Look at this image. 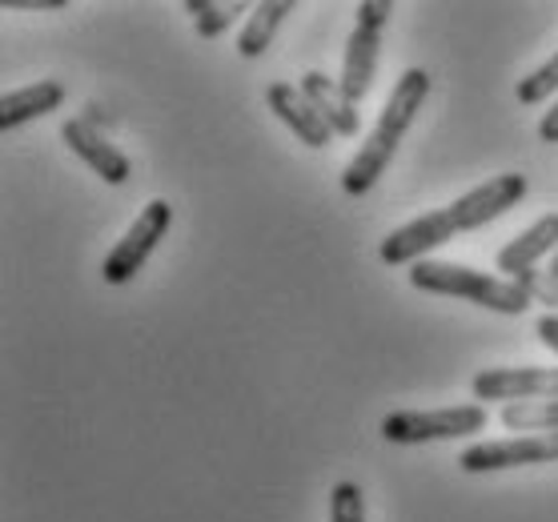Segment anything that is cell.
Wrapping results in <instances>:
<instances>
[{"mask_svg": "<svg viewBox=\"0 0 558 522\" xmlns=\"http://www.w3.org/2000/svg\"><path fill=\"white\" fill-rule=\"evenodd\" d=\"M538 137H543L546 145H558V97H555V105L543 113V121H538Z\"/></svg>", "mask_w": 558, "mask_h": 522, "instance_id": "obj_24", "label": "cell"}, {"mask_svg": "<svg viewBox=\"0 0 558 522\" xmlns=\"http://www.w3.org/2000/svg\"><path fill=\"white\" fill-rule=\"evenodd\" d=\"M470 394L478 402H546L558 398V369L550 366H495L470 378Z\"/></svg>", "mask_w": 558, "mask_h": 522, "instance_id": "obj_7", "label": "cell"}, {"mask_svg": "<svg viewBox=\"0 0 558 522\" xmlns=\"http://www.w3.org/2000/svg\"><path fill=\"white\" fill-rule=\"evenodd\" d=\"M173 230V205L153 197L149 205H141L137 221L125 230V238L105 254L101 262V278L105 286H125L141 274V266L149 262V254L166 242V233Z\"/></svg>", "mask_w": 558, "mask_h": 522, "instance_id": "obj_4", "label": "cell"}, {"mask_svg": "<svg viewBox=\"0 0 558 522\" xmlns=\"http://www.w3.org/2000/svg\"><path fill=\"white\" fill-rule=\"evenodd\" d=\"M185 13H193V28H197V37L205 40H217L221 33H226L238 16L245 13L242 0H185Z\"/></svg>", "mask_w": 558, "mask_h": 522, "instance_id": "obj_17", "label": "cell"}, {"mask_svg": "<svg viewBox=\"0 0 558 522\" xmlns=\"http://www.w3.org/2000/svg\"><path fill=\"white\" fill-rule=\"evenodd\" d=\"M555 250H558V214H543L531 230H522L514 242H507L502 250H498L495 269L498 274L519 278V274H526V269H538L543 257H555Z\"/></svg>", "mask_w": 558, "mask_h": 522, "instance_id": "obj_11", "label": "cell"}, {"mask_svg": "<svg viewBox=\"0 0 558 522\" xmlns=\"http://www.w3.org/2000/svg\"><path fill=\"white\" fill-rule=\"evenodd\" d=\"M330 522H366V495L357 483H338L330 490Z\"/></svg>", "mask_w": 558, "mask_h": 522, "instance_id": "obj_19", "label": "cell"}, {"mask_svg": "<svg viewBox=\"0 0 558 522\" xmlns=\"http://www.w3.org/2000/svg\"><path fill=\"white\" fill-rule=\"evenodd\" d=\"M498 422L510 434H558V398L546 402H510L498 410Z\"/></svg>", "mask_w": 558, "mask_h": 522, "instance_id": "obj_16", "label": "cell"}, {"mask_svg": "<svg viewBox=\"0 0 558 522\" xmlns=\"http://www.w3.org/2000/svg\"><path fill=\"white\" fill-rule=\"evenodd\" d=\"M293 9H298L293 0H262V4H254V9H250L242 33H238V52H242L245 61H257V57L274 45L281 21H286Z\"/></svg>", "mask_w": 558, "mask_h": 522, "instance_id": "obj_15", "label": "cell"}, {"mask_svg": "<svg viewBox=\"0 0 558 522\" xmlns=\"http://www.w3.org/2000/svg\"><path fill=\"white\" fill-rule=\"evenodd\" d=\"M302 93L305 101L317 109V117L333 129V137H357L362 133V113H357V105L342 93L338 81H330L326 73H305Z\"/></svg>", "mask_w": 558, "mask_h": 522, "instance_id": "obj_12", "label": "cell"}, {"mask_svg": "<svg viewBox=\"0 0 558 522\" xmlns=\"http://www.w3.org/2000/svg\"><path fill=\"white\" fill-rule=\"evenodd\" d=\"M514 97H519L522 105H543V101H550V97H558V52H550L534 73H526V77L514 85Z\"/></svg>", "mask_w": 558, "mask_h": 522, "instance_id": "obj_18", "label": "cell"}, {"mask_svg": "<svg viewBox=\"0 0 558 522\" xmlns=\"http://www.w3.org/2000/svg\"><path fill=\"white\" fill-rule=\"evenodd\" d=\"M61 141L105 181V185H125V181L133 178V161H129L117 145H109V137H105L101 129H93L85 117H69L61 125Z\"/></svg>", "mask_w": 558, "mask_h": 522, "instance_id": "obj_9", "label": "cell"}, {"mask_svg": "<svg viewBox=\"0 0 558 522\" xmlns=\"http://www.w3.org/2000/svg\"><path fill=\"white\" fill-rule=\"evenodd\" d=\"M490 414L478 402L462 406H438V410H393L381 418V438L398 446H422V442H450V438H470L483 434Z\"/></svg>", "mask_w": 558, "mask_h": 522, "instance_id": "obj_3", "label": "cell"}, {"mask_svg": "<svg viewBox=\"0 0 558 522\" xmlns=\"http://www.w3.org/2000/svg\"><path fill=\"white\" fill-rule=\"evenodd\" d=\"M410 286L422 293H438V298H466L474 306L507 314V318H519L534 306L531 293L522 290L519 281L495 278V274H483L462 262H438V257H426L410 269Z\"/></svg>", "mask_w": 558, "mask_h": 522, "instance_id": "obj_2", "label": "cell"}, {"mask_svg": "<svg viewBox=\"0 0 558 522\" xmlns=\"http://www.w3.org/2000/svg\"><path fill=\"white\" fill-rule=\"evenodd\" d=\"M61 101H64L61 81H33L25 89L4 93L0 97V129L9 133V129L25 125V121H37V117L61 109Z\"/></svg>", "mask_w": 558, "mask_h": 522, "instance_id": "obj_14", "label": "cell"}, {"mask_svg": "<svg viewBox=\"0 0 558 522\" xmlns=\"http://www.w3.org/2000/svg\"><path fill=\"white\" fill-rule=\"evenodd\" d=\"M426 97H430V73L414 64V69H407V73L398 77V85L390 89V97H386V105H381V113H378V125L369 129L366 145H362L354 154V161L342 169V190L350 193V197H366V193L378 185V178L390 169L393 154H398V145L407 141L414 117L422 113Z\"/></svg>", "mask_w": 558, "mask_h": 522, "instance_id": "obj_1", "label": "cell"}, {"mask_svg": "<svg viewBox=\"0 0 558 522\" xmlns=\"http://www.w3.org/2000/svg\"><path fill=\"white\" fill-rule=\"evenodd\" d=\"M522 290L531 293V302H538V306H558V278L550 274V269H526V274H519Z\"/></svg>", "mask_w": 558, "mask_h": 522, "instance_id": "obj_20", "label": "cell"}, {"mask_svg": "<svg viewBox=\"0 0 558 522\" xmlns=\"http://www.w3.org/2000/svg\"><path fill=\"white\" fill-rule=\"evenodd\" d=\"M378 57H381V33L374 28H357L345 40V57H342V93L350 101H366L369 85H374V73H378Z\"/></svg>", "mask_w": 558, "mask_h": 522, "instance_id": "obj_13", "label": "cell"}, {"mask_svg": "<svg viewBox=\"0 0 558 522\" xmlns=\"http://www.w3.org/2000/svg\"><path fill=\"white\" fill-rule=\"evenodd\" d=\"M9 13H61L69 9V0H4Z\"/></svg>", "mask_w": 558, "mask_h": 522, "instance_id": "obj_22", "label": "cell"}, {"mask_svg": "<svg viewBox=\"0 0 558 522\" xmlns=\"http://www.w3.org/2000/svg\"><path fill=\"white\" fill-rule=\"evenodd\" d=\"M390 13H393L390 0H362V4H357V28H374V33H381L386 21H390Z\"/></svg>", "mask_w": 558, "mask_h": 522, "instance_id": "obj_21", "label": "cell"}, {"mask_svg": "<svg viewBox=\"0 0 558 522\" xmlns=\"http://www.w3.org/2000/svg\"><path fill=\"white\" fill-rule=\"evenodd\" d=\"M550 274L558 278V250H555V257H550Z\"/></svg>", "mask_w": 558, "mask_h": 522, "instance_id": "obj_25", "label": "cell"}, {"mask_svg": "<svg viewBox=\"0 0 558 522\" xmlns=\"http://www.w3.org/2000/svg\"><path fill=\"white\" fill-rule=\"evenodd\" d=\"M266 105L269 113L278 117L281 125L290 129L293 137L302 141V145H310V149H326L333 137V129L317 117V109L310 101H305L302 85H290V81H274L266 89Z\"/></svg>", "mask_w": 558, "mask_h": 522, "instance_id": "obj_10", "label": "cell"}, {"mask_svg": "<svg viewBox=\"0 0 558 522\" xmlns=\"http://www.w3.org/2000/svg\"><path fill=\"white\" fill-rule=\"evenodd\" d=\"M522 197H526V178L522 173H502V178H490L483 185H474L470 193H462V197H454L446 209L454 217L458 233H474L490 226L495 217H502L507 209H514Z\"/></svg>", "mask_w": 558, "mask_h": 522, "instance_id": "obj_8", "label": "cell"}, {"mask_svg": "<svg viewBox=\"0 0 558 522\" xmlns=\"http://www.w3.org/2000/svg\"><path fill=\"white\" fill-rule=\"evenodd\" d=\"M538 462H558V434H514L498 442H474L462 450V474H495L514 471V466H538Z\"/></svg>", "mask_w": 558, "mask_h": 522, "instance_id": "obj_5", "label": "cell"}, {"mask_svg": "<svg viewBox=\"0 0 558 522\" xmlns=\"http://www.w3.org/2000/svg\"><path fill=\"white\" fill-rule=\"evenodd\" d=\"M534 333L543 338L546 350H555L558 354V314H543V318L534 321Z\"/></svg>", "mask_w": 558, "mask_h": 522, "instance_id": "obj_23", "label": "cell"}, {"mask_svg": "<svg viewBox=\"0 0 558 522\" xmlns=\"http://www.w3.org/2000/svg\"><path fill=\"white\" fill-rule=\"evenodd\" d=\"M454 238H458V226H454V217H450V209H430V214L414 217V221L386 233L378 245V257L386 266L414 269L418 262H426L434 250H442L446 242H454Z\"/></svg>", "mask_w": 558, "mask_h": 522, "instance_id": "obj_6", "label": "cell"}]
</instances>
